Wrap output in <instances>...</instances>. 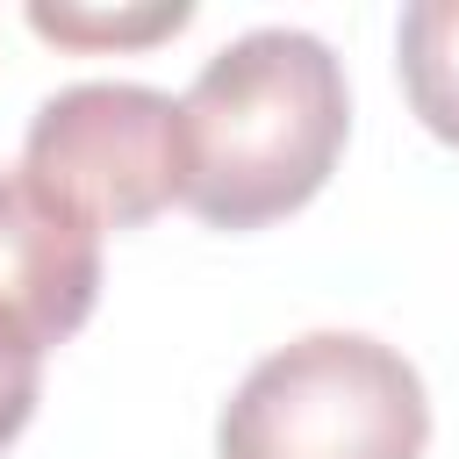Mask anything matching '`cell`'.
Segmentation results:
<instances>
[{"mask_svg":"<svg viewBox=\"0 0 459 459\" xmlns=\"http://www.w3.org/2000/svg\"><path fill=\"white\" fill-rule=\"evenodd\" d=\"M423 445L416 366L359 330H308L265 351L215 423V459H423Z\"/></svg>","mask_w":459,"mask_h":459,"instance_id":"2","label":"cell"},{"mask_svg":"<svg viewBox=\"0 0 459 459\" xmlns=\"http://www.w3.org/2000/svg\"><path fill=\"white\" fill-rule=\"evenodd\" d=\"M36 387H43V344L14 323H0V445L29 423L36 409Z\"/></svg>","mask_w":459,"mask_h":459,"instance_id":"7","label":"cell"},{"mask_svg":"<svg viewBox=\"0 0 459 459\" xmlns=\"http://www.w3.org/2000/svg\"><path fill=\"white\" fill-rule=\"evenodd\" d=\"M100 294V230L43 194L29 172H0V323L43 351L65 344Z\"/></svg>","mask_w":459,"mask_h":459,"instance_id":"4","label":"cell"},{"mask_svg":"<svg viewBox=\"0 0 459 459\" xmlns=\"http://www.w3.org/2000/svg\"><path fill=\"white\" fill-rule=\"evenodd\" d=\"M179 122L186 208L215 230H258L330 179L351 129L344 65L308 29H251L194 72Z\"/></svg>","mask_w":459,"mask_h":459,"instance_id":"1","label":"cell"},{"mask_svg":"<svg viewBox=\"0 0 459 459\" xmlns=\"http://www.w3.org/2000/svg\"><path fill=\"white\" fill-rule=\"evenodd\" d=\"M394 57L423 129L459 143V0H409L394 29Z\"/></svg>","mask_w":459,"mask_h":459,"instance_id":"5","label":"cell"},{"mask_svg":"<svg viewBox=\"0 0 459 459\" xmlns=\"http://www.w3.org/2000/svg\"><path fill=\"white\" fill-rule=\"evenodd\" d=\"M22 172L93 230H136L158 208L186 201L179 100L136 79H79L36 108Z\"/></svg>","mask_w":459,"mask_h":459,"instance_id":"3","label":"cell"},{"mask_svg":"<svg viewBox=\"0 0 459 459\" xmlns=\"http://www.w3.org/2000/svg\"><path fill=\"white\" fill-rule=\"evenodd\" d=\"M194 7L186 0H158V7H29V29L50 36V43H79V50H100V43H151V36H172L186 29Z\"/></svg>","mask_w":459,"mask_h":459,"instance_id":"6","label":"cell"}]
</instances>
